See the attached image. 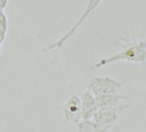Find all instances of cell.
<instances>
[{
	"instance_id": "obj_4",
	"label": "cell",
	"mask_w": 146,
	"mask_h": 132,
	"mask_svg": "<svg viewBox=\"0 0 146 132\" xmlns=\"http://www.w3.org/2000/svg\"><path fill=\"white\" fill-rule=\"evenodd\" d=\"M63 119L66 123H72L76 125L83 119L82 115V102L81 96L73 94L67 99L63 106Z\"/></svg>"
},
{
	"instance_id": "obj_9",
	"label": "cell",
	"mask_w": 146,
	"mask_h": 132,
	"mask_svg": "<svg viewBox=\"0 0 146 132\" xmlns=\"http://www.w3.org/2000/svg\"><path fill=\"white\" fill-rule=\"evenodd\" d=\"M8 0H0V7H5Z\"/></svg>"
},
{
	"instance_id": "obj_1",
	"label": "cell",
	"mask_w": 146,
	"mask_h": 132,
	"mask_svg": "<svg viewBox=\"0 0 146 132\" xmlns=\"http://www.w3.org/2000/svg\"><path fill=\"white\" fill-rule=\"evenodd\" d=\"M119 62L141 64L144 67L146 64V35L139 40L135 38H124L119 51L108 57L100 59L92 66L91 70H98Z\"/></svg>"
},
{
	"instance_id": "obj_6",
	"label": "cell",
	"mask_w": 146,
	"mask_h": 132,
	"mask_svg": "<svg viewBox=\"0 0 146 132\" xmlns=\"http://www.w3.org/2000/svg\"><path fill=\"white\" fill-rule=\"evenodd\" d=\"M81 102L83 119H92L98 110L95 95L89 89H87V91L81 95Z\"/></svg>"
},
{
	"instance_id": "obj_2",
	"label": "cell",
	"mask_w": 146,
	"mask_h": 132,
	"mask_svg": "<svg viewBox=\"0 0 146 132\" xmlns=\"http://www.w3.org/2000/svg\"><path fill=\"white\" fill-rule=\"evenodd\" d=\"M102 1L103 0H88V1H87V4H86V8H85L84 12L82 13V15L80 16V18L76 21V23H75L62 37H60V39H58L56 42L52 43L51 45H49L48 47H46V48L44 49V51L47 52L49 50L62 48V47L64 45L65 42L67 40H69L73 35L76 34V31L79 29V27H81V25H83L89 18H90V16L92 14H94V12L100 7V4L102 3Z\"/></svg>"
},
{
	"instance_id": "obj_10",
	"label": "cell",
	"mask_w": 146,
	"mask_h": 132,
	"mask_svg": "<svg viewBox=\"0 0 146 132\" xmlns=\"http://www.w3.org/2000/svg\"><path fill=\"white\" fill-rule=\"evenodd\" d=\"M0 52H1V46H0Z\"/></svg>"
},
{
	"instance_id": "obj_5",
	"label": "cell",
	"mask_w": 146,
	"mask_h": 132,
	"mask_svg": "<svg viewBox=\"0 0 146 132\" xmlns=\"http://www.w3.org/2000/svg\"><path fill=\"white\" fill-rule=\"evenodd\" d=\"M128 108L129 105L123 104L115 108H100L92 119L100 124L113 126V124L116 123L119 119L122 113Z\"/></svg>"
},
{
	"instance_id": "obj_7",
	"label": "cell",
	"mask_w": 146,
	"mask_h": 132,
	"mask_svg": "<svg viewBox=\"0 0 146 132\" xmlns=\"http://www.w3.org/2000/svg\"><path fill=\"white\" fill-rule=\"evenodd\" d=\"M96 104L100 108H115L118 107L121 104H123V101L128 100V96H124L120 93L117 94H106V95H100L95 96Z\"/></svg>"
},
{
	"instance_id": "obj_8",
	"label": "cell",
	"mask_w": 146,
	"mask_h": 132,
	"mask_svg": "<svg viewBox=\"0 0 146 132\" xmlns=\"http://www.w3.org/2000/svg\"><path fill=\"white\" fill-rule=\"evenodd\" d=\"M76 126L77 132H108L112 128V126L100 124L93 119H82Z\"/></svg>"
},
{
	"instance_id": "obj_3",
	"label": "cell",
	"mask_w": 146,
	"mask_h": 132,
	"mask_svg": "<svg viewBox=\"0 0 146 132\" xmlns=\"http://www.w3.org/2000/svg\"><path fill=\"white\" fill-rule=\"evenodd\" d=\"M128 80H117L107 75L95 76L90 79L88 89L95 96L120 93Z\"/></svg>"
}]
</instances>
